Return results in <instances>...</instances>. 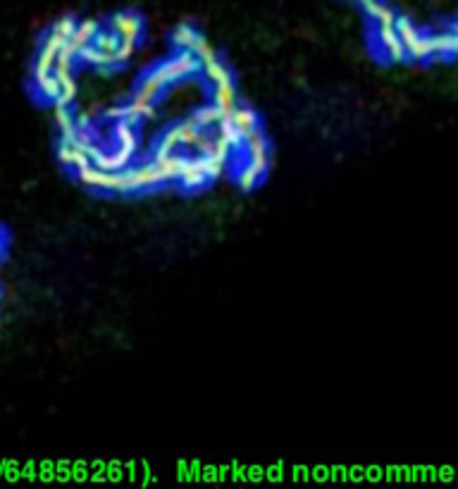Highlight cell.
Wrapping results in <instances>:
<instances>
[{
	"label": "cell",
	"instance_id": "obj_1",
	"mask_svg": "<svg viewBox=\"0 0 458 489\" xmlns=\"http://www.w3.org/2000/svg\"><path fill=\"white\" fill-rule=\"evenodd\" d=\"M158 69H161V72L165 74L168 84H177V81H182L184 76L198 72L200 62L196 60V55H193L191 51H182L175 60H168L165 65H161Z\"/></svg>",
	"mask_w": 458,
	"mask_h": 489
},
{
	"label": "cell",
	"instance_id": "obj_2",
	"mask_svg": "<svg viewBox=\"0 0 458 489\" xmlns=\"http://www.w3.org/2000/svg\"><path fill=\"white\" fill-rule=\"evenodd\" d=\"M110 29L115 31V36L120 41H131L136 44L143 34V22L138 15H131V12H117V15L110 19Z\"/></svg>",
	"mask_w": 458,
	"mask_h": 489
},
{
	"label": "cell",
	"instance_id": "obj_3",
	"mask_svg": "<svg viewBox=\"0 0 458 489\" xmlns=\"http://www.w3.org/2000/svg\"><path fill=\"white\" fill-rule=\"evenodd\" d=\"M60 160L65 163L67 167H72L74 172H81L84 167L91 165V158L86 156V151L81 148L79 143L74 141L72 136H60Z\"/></svg>",
	"mask_w": 458,
	"mask_h": 489
},
{
	"label": "cell",
	"instance_id": "obj_4",
	"mask_svg": "<svg viewBox=\"0 0 458 489\" xmlns=\"http://www.w3.org/2000/svg\"><path fill=\"white\" fill-rule=\"evenodd\" d=\"M213 98H215V106L220 108L222 117H229L232 120L234 110H237V89H234L232 79H225L220 84H215V91H213Z\"/></svg>",
	"mask_w": 458,
	"mask_h": 489
},
{
	"label": "cell",
	"instance_id": "obj_5",
	"mask_svg": "<svg viewBox=\"0 0 458 489\" xmlns=\"http://www.w3.org/2000/svg\"><path fill=\"white\" fill-rule=\"evenodd\" d=\"M429 39V48H432V58L449 60L458 58V36L451 31H434Z\"/></svg>",
	"mask_w": 458,
	"mask_h": 489
},
{
	"label": "cell",
	"instance_id": "obj_6",
	"mask_svg": "<svg viewBox=\"0 0 458 489\" xmlns=\"http://www.w3.org/2000/svg\"><path fill=\"white\" fill-rule=\"evenodd\" d=\"M179 181H182L184 188H189V191H196V188L205 186L208 181V174L203 170V158H193V160H186L182 174H179Z\"/></svg>",
	"mask_w": 458,
	"mask_h": 489
},
{
	"label": "cell",
	"instance_id": "obj_7",
	"mask_svg": "<svg viewBox=\"0 0 458 489\" xmlns=\"http://www.w3.org/2000/svg\"><path fill=\"white\" fill-rule=\"evenodd\" d=\"M165 86H168V79H165V74L161 72V69H153V72L146 74L143 81L138 84V94L146 96L148 101H156V98L165 91Z\"/></svg>",
	"mask_w": 458,
	"mask_h": 489
},
{
	"label": "cell",
	"instance_id": "obj_8",
	"mask_svg": "<svg viewBox=\"0 0 458 489\" xmlns=\"http://www.w3.org/2000/svg\"><path fill=\"white\" fill-rule=\"evenodd\" d=\"M186 160H189V158L177 156V153H170V156H165V158H156V160H153V165L161 170L163 179L168 181V179H179V174H182Z\"/></svg>",
	"mask_w": 458,
	"mask_h": 489
},
{
	"label": "cell",
	"instance_id": "obj_9",
	"mask_svg": "<svg viewBox=\"0 0 458 489\" xmlns=\"http://www.w3.org/2000/svg\"><path fill=\"white\" fill-rule=\"evenodd\" d=\"M151 117H156V108H153V101H148L146 96L136 94L131 98V103L127 106V120L131 124H136L138 120H151Z\"/></svg>",
	"mask_w": 458,
	"mask_h": 489
},
{
	"label": "cell",
	"instance_id": "obj_10",
	"mask_svg": "<svg viewBox=\"0 0 458 489\" xmlns=\"http://www.w3.org/2000/svg\"><path fill=\"white\" fill-rule=\"evenodd\" d=\"M232 124L239 129V134H241V136H248L251 131H255V129L260 127L258 115H255L251 108H237V110H234Z\"/></svg>",
	"mask_w": 458,
	"mask_h": 489
},
{
	"label": "cell",
	"instance_id": "obj_11",
	"mask_svg": "<svg viewBox=\"0 0 458 489\" xmlns=\"http://www.w3.org/2000/svg\"><path fill=\"white\" fill-rule=\"evenodd\" d=\"M113 136H115L117 146H122V148L136 153L138 138H136V129L131 127L129 120H120V122H117L115 127H113Z\"/></svg>",
	"mask_w": 458,
	"mask_h": 489
},
{
	"label": "cell",
	"instance_id": "obj_12",
	"mask_svg": "<svg viewBox=\"0 0 458 489\" xmlns=\"http://www.w3.org/2000/svg\"><path fill=\"white\" fill-rule=\"evenodd\" d=\"M53 120H55V127H58L60 136H74V115L69 113V106H62V103H53Z\"/></svg>",
	"mask_w": 458,
	"mask_h": 489
},
{
	"label": "cell",
	"instance_id": "obj_13",
	"mask_svg": "<svg viewBox=\"0 0 458 489\" xmlns=\"http://www.w3.org/2000/svg\"><path fill=\"white\" fill-rule=\"evenodd\" d=\"M363 12L370 19H375L377 24H394L397 22V12H394L390 5L380 3V0H370L367 5H363Z\"/></svg>",
	"mask_w": 458,
	"mask_h": 489
},
{
	"label": "cell",
	"instance_id": "obj_14",
	"mask_svg": "<svg viewBox=\"0 0 458 489\" xmlns=\"http://www.w3.org/2000/svg\"><path fill=\"white\" fill-rule=\"evenodd\" d=\"M198 39H200L198 31L189 24H179L177 29L172 31V44H175V48H179V51H191Z\"/></svg>",
	"mask_w": 458,
	"mask_h": 489
},
{
	"label": "cell",
	"instance_id": "obj_15",
	"mask_svg": "<svg viewBox=\"0 0 458 489\" xmlns=\"http://www.w3.org/2000/svg\"><path fill=\"white\" fill-rule=\"evenodd\" d=\"M79 174V181L84 186H91V188H106V177H108V172L106 170H101V167H96L93 163L88 165V167H84V170L81 172H76Z\"/></svg>",
	"mask_w": 458,
	"mask_h": 489
},
{
	"label": "cell",
	"instance_id": "obj_16",
	"mask_svg": "<svg viewBox=\"0 0 458 489\" xmlns=\"http://www.w3.org/2000/svg\"><path fill=\"white\" fill-rule=\"evenodd\" d=\"M191 120L196 122L198 127H218L222 120V113L218 106H203L191 115Z\"/></svg>",
	"mask_w": 458,
	"mask_h": 489
},
{
	"label": "cell",
	"instance_id": "obj_17",
	"mask_svg": "<svg viewBox=\"0 0 458 489\" xmlns=\"http://www.w3.org/2000/svg\"><path fill=\"white\" fill-rule=\"evenodd\" d=\"M406 53H408V60H415V62H425L432 58V48H429V39L427 36H418L413 41V44L406 46Z\"/></svg>",
	"mask_w": 458,
	"mask_h": 489
},
{
	"label": "cell",
	"instance_id": "obj_18",
	"mask_svg": "<svg viewBox=\"0 0 458 489\" xmlns=\"http://www.w3.org/2000/svg\"><path fill=\"white\" fill-rule=\"evenodd\" d=\"M200 69H203V76L210 84H220V81H225V79H232V76H229V69L222 65L218 58L210 60V62H205V65H200Z\"/></svg>",
	"mask_w": 458,
	"mask_h": 489
},
{
	"label": "cell",
	"instance_id": "obj_19",
	"mask_svg": "<svg viewBox=\"0 0 458 489\" xmlns=\"http://www.w3.org/2000/svg\"><path fill=\"white\" fill-rule=\"evenodd\" d=\"M394 26H397V34H399V39H401V44H404V46L413 44V41L420 36L418 26H415L408 17H399L397 15V22H394Z\"/></svg>",
	"mask_w": 458,
	"mask_h": 489
},
{
	"label": "cell",
	"instance_id": "obj_20",
	"mask_svg": "<svg viewBox=\"0 0 458 489\" xmlns=\"http://www.w3.org/2000/svg\"><path fill=\"white\" fill-rule=\"evenodd\" d=\"M244 151L248 153V158L268 153V141H265V136L260 134V129H255L248 136H244Z\"/></svg>",
	"mask_w": 458,
	"mask_h": 489
},
{
	"label": "cell",
	"instance_id": "obj_21",
	"mask_svg": "<svg viewBox=\"0 0 458 489\" xmlns=\"http://www.w3.org/2000/svg\"><path fill=\"white\" fill-rule=\"evenodd\" d=\"M36 89L39 94L46 98V101H55V98L60 96V81L55 74H48V76H41V79H36Z\"/></svg>",
	"mask_w": 458,
	"mask_h": 489
},
{
	"label": "cell",
	"instance_id": "obj_22",
	"mask_svg": "<svg viewBox=\"0 0 458 489\" xmlns=\"http://www.w3.org/2000/svg\"><path fill=\"white\" fill-rule=\"evenodd\" d=\"M260 177H263V174L255 170L251 163H248L237 172V184H239L241 191H251V188H255V184H258Z\"/></svg>",
	"mask_w": 458,
	"mask_h": 489
},
{
	"label": "cell",
	"instance_id": "obj_23",
	"mask_svg": "<svg viewBox=\"0 0 458 489\" xmlns=\"http://www.w3.org/2000/svg\"><path fill=\"white\" fill-rule=\"evenodd\" d=\"M200 129H203V127H198V124L193 122L191 117L177 127V131H179V138H182V143H186V146H193V143L198 141L200 136H203V131H200Z\"/></svg>",
	"mask_w": 458,
	"mask_h": 489
},
{
	"label": "cell",
	"instance_id": "obj_24",
	"mask_svg": "<svg viewBox=\"0 0 458 489\" xmlns=\"http://www.w3.org/2000/svg\"><path fill=\"white\" fill-rule=\"evenodd\" d=\"M136 170H138V177H141L143 188L158 186L161 181H165V179H163V174H161V170H158V167L153 165V163H146V165H141V167H136Z\"/></svg>",
	"mask_w": 458,
	"mask_h": 489
},
{
	"label": "cell",
	"instance_id": "obj_25",
	"mask_svg": "<svg viewBox=\"0 0 458 489\" xmlns=\"http://www.w3.org/2000/svg\"><path fill=\"white\" fill-rule=\"evenodd\" d=\"M96 48H98L101 53L106 55H113L115 60V51H117V44H120V39L115 36V31H98L96 34Z\"/></svg>",
	"mask_w": 458,
	"mask_h": 489
},
{
	"label": "cell",
	"instance_id": "obj_26",
	"mask_svg": "<svg viewBox=\"0 0 458 489\" xmlns=\"http://www.w3.org/2000/svg\"><path fill=\"white\" fill-rule=\"evenodd\" d=\"M79 96V89H76L74 76H67V79H60V96L55 98L53 103H62V106H69L74 98Z\"/></svg>",
	"mask_w": 458,
	"mask_h": 489
},
{
	"label": "cell",
	"instance_id": "obj_27",
	"mask_svg": "<svg viewBox=\"0 0 458 489\" xmlns=\"http://www.w3.org/2000/svg\"><path fill=\"white\" fill-rule=\"evenodd\" d=\"M200 158H203V170L208 174V179H218L225 174L227 160H220V158H213V156H200Z\"/></svg>",
	"mask_w": 458,
	"mask_h": 489
},
{
	"label": "cell",
	"instance_id": "obj_28",
	"mask_svg": "<svg viewBox=\"0 0 458 489\" xmlns=\"http://www.w3.org/2000/svg\"><path fill=\"white\" fill-rule=\"evenodd\" d=\"M382 51H385V58L390 60V62H394V65H399V62H406V60H408L406 46L401 44V39H397V41H394V44H390V46H385Z\"/></svg>",
	"mask_w": 458,
	"mask_h": 489
},
{
	"label": "cell",
	"instance_id": "obj_29",
	"mask_svg": "<svg viewBox=\"0 0 458 489\" xmlns=\"http://www.w3.org/2000/svg\"><path fill=\"white\" fill-rule=\"evenodd\" d=\"M74 29H76V22H74V19H72V17H62V19H58V22L53 24L51 34H53V36L62 39V41H69V39H72Z\"/></svg>",
	"mask_w": 458,
	"mask_h": 489
},
{
	"label": "cell",
	"instance_id": "obj_30",
	"mask_svg": "<svg viewBox=\"0 0 458 489\" xmlns=\"http://www.w3.org/2000/svg\"><path fill=\"white\" fill-rule=\"evenodd\" d=\"M191 53L196 55V60L200 62V65H205V62H210V60L218 58L215 48H213L210 44H208V41H203V39H198V41H196V46L191 48Z\"/></svg>",
	"mask_w": 458,
	"mask_h": 489
},
{
	"label": "cell",
	"instance_id": "obj_31",
	"mask_svg": "<svg viewBox=\"0 0 458 489\" xmlns=\"http://www.w3.org/2000/svg\"><path fill=\"white\" fill-rule=\"evenodd\" d=\"M375 36H377L380 46L385 48V46L394 44V41L399 39V34H397V26H394V24H377V31H375Z\"/></svg>",
	"mask_w": 458,
	"mask_h": 489
},
{
	"label": "cell",
	"instance_id": "obj_32",
	"mask_svg": "<svg viewBox=\"0 0 458 489\" xmlns=\"http://www.w3.org/2000/svg\"><path fill=\"white\" fill-rule=\"evenodd\" d=\"M131 55H134V44H131V41H120V44H117V51H115V65H124Z\"/></svg>",
	"mask_w": 458,
	"mask_h": 489
},
{
	"label": "cell",
	"instance_id": "obj_33",
	"mask_svg": "<svg viewBox=\"0 0 458 489\" xmlns=\"http://www.w3.org/2000/svg\"><path fill=\"white\" fill-rule=\"evenodd\" d=\"M106 117L108 120H115V122L127 120V106H110L106 110Z\"/></svg>",
	"mask_w": 458,
	"mask_h": 489
},
{
	"label": "cell",
	"instance_id": "obj_34",
	"mask_svg": "<svg viewBox=\"0 0 458 489\" xmlns=\"http://www.w3.org/2000/svg\"><path fill=\"white\" fill-rule=\"evenodd\" d=\"M251 165H253L260 174H265V172L270 170V153H263V156H253V158H251Z\"/></svg>",
	"mask_w": 458,
	"mask_h": 489
},
{
	"label": "cell",
	"instance_id": "obj_35",
	"mask_svg": "<svg viewBox=\"0 0 458 489\" xmlns=\"http://www.w3.org/2000/svg\"><path fill=\"white\" fill-rule=\"evenodd\" d=\"M451 34H456L458 36V22H454V26H451Z\"/></svg>",
	"mask_w": 458,
	"mask_h": 489
},
{
	"label": "cell",
	"instance_id": "obj_36",
	"mask_svg": "<svg viewBox=\"0 0 458 489\" xmlns=\"http://www.w3.org/2000/svg\"><path fill=\"white\" fill-rule=\"evenodd\" d=\"M356 3L360 5V8H363V5H367V3H370V0H356Z\"/></svg>",
	"mask_w": 458,
	"mask_h": 489
},
{
	"label": "cell",
	"instance_id": "obj_37",
	"mask_svg": "<svg viewBox=\"0 0 458 489\" xmlns=\"http://www.w3.org/2000/svg\"><path fill=\"white\" fill-rule=\"evenodd\" d=\"M0 253H3V232H0Z\"/></svg>",
	"mask_w": 458,
	"mask_h": 489
}]
</instances>
